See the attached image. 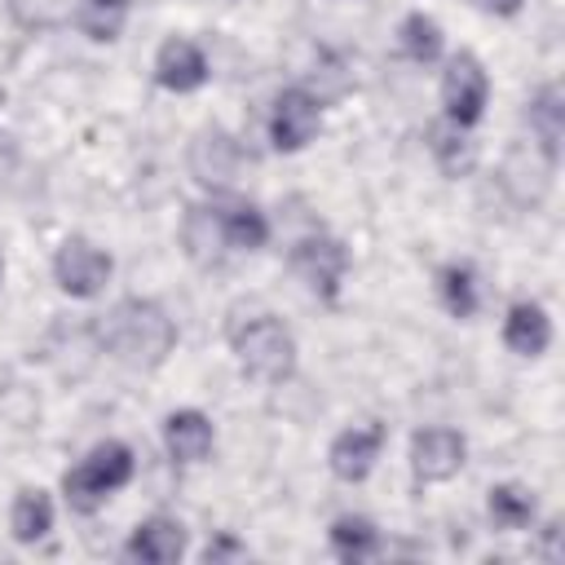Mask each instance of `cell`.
I'll list each match as a JSON object with an SVG mask.
<instances>
[{"label": "cell", "instance_id": "9a60e30c", "mask_svg": "<svg viewBox=\"0 0 565 565\" xmlns=\"http://www.w3.org/2000/svg\"><path fill=\"white\" fill-rule=\"evenodd\" d=\"M212 446H216V428H212V419L203 411L181 406V411L163 415V450H168L172 463L194 468V463H203L212 455Z\"/></svg>", "mask_w": 565, "mask_h": 565}, {"label": "cell", "instance_id": "603a6c76", "mask_svg": "<svg viewBox=\"0 0 565 565\" xmlns=\"http://www.w3.org/2000/svg\"><path fill=\"white\" fill-rule=\"evenodd\" d=\"M327 539H331V552L340 556V561H371V556H380L384 552V534H380V525L371 521V516H362V512H344V516H335L331 521V530H327Z\"/></svg>", "mask_w": 565, "mask_h": 565}, {"label": "cell", "instance_id": "f1b7e54d", "mask_svg": "<svg viewBox=\"0 0 565 565\" xmlns=\"http://www.w3.org/2000/svg\"><path fill=\"white\" fill-rule=\"evenodd\" d=\"M556 534H561V521H547V525H543V556H561Z\"/></svg>", "mask_w": 565, "mask_h": 565}, {"label": "cell", "instance_id": "2e32d148", "mask_svg": "<svg viewBox=\"0 0 565 565\" xmlns=\"http://www.w3.org/2000/svg\"><path fill=\"white\" fill-rule=\"evenodd\" d=\"M525 124H530L534 146H539L552 163H561V141H565V88H561L556 79H547V84L534 88V97L525 102Z\"/></svg>", "mask_w": 565, "mask_h": 565}, {"label": "cell", "instance_id": "9c48e42d", "mask_svg": "<svg viewBox=\"0 0 565 565\" xmlns=\"http://www.w3.org/2000/svg\"><path fill=\"white\" fill-rule=\"evenodd\" d=\"M384 441H388V424L380 419H366V424H353V428H340L327 446V468L335 481L344 486H358L371 477V468L380 463L384 455Z\"/></svg>", "mask_w": 565, "mask_h": 565}, {"label": "cell", "instance_id": "d4e9b609", "mask_svg": "<svg viewBox=\"0 0 565 565\" xmlns=\"http://www.w3.org/2000/svg\"><path fill=\"white\" fill-rule=\"evenodd\" d=\"M225 238H230V252H260L269 243V216L256 203H230Z\"/></svg>", "mask_w": 565, "mask_h": 565}, {"label": "cell", "instance_id": "7a4b0ae2", "mask_svg": "<svg viewBox=\"0 0 565 565\" xmlns=\"http://www.w3.org/2000/svg\"><path fill=\"white\" fill-rule=\"evenodd\" d=\"M225 335H230V349H234V362L243 366V375H252L260 384H287L296 375L300 349L282 318L247 313V318H234Z\"/></svg>", "mask_w": 565, "mask_h": 565}, {"label": "cell", "instance_id": "4316f807", "mask_svg": "<svg viewBox=\"0 0 565 565\" xmlns=\"http://www.w3.org/2000/svg\"><path fill=\"white\" fill-rule=\"evenodd\" d=\"M243 556H247V543H243V539H234L230 530H221V534H216V539L203 547V561H207V565H221V561H243Z\"/></svg>", "mask_w": 565, "mask_h": 565}, {"label": "cell", "instance_id": "4fadbf2b", "mask_svg": "<svg viewBox=\"0 0 565 565\" xmlns=\"http://www.w3.org/2000/svg\"><path fill=\"white\" fill-rule=\"evenodd\" d=\"M190 547V530L168 516V512H154L146 521L132 525L128 543H124V561H141V565H177Z\"/></svg>", "mask_w": 565, "mask_h": 565}, {"label": "cell", "instance_id": "277c9868", "mask_svg": "<svg viewBox=\"0 0 565 565\" xmlns=\"http://www.w3.org/2000/svg\"><path fill=\"white\" fill-rule=\"evenodd\" d=\"M287 265L309 287V296H318L322 305H335L340 287H344V274H349V247L335 234L318 230V234H305V238L291 243Z\"/></svg>", "mask_w": 565, "mask_h": 565}, {"label": "cell", "instance_id": "484cf974", "mask_svg": "<svg viewBox=\"0 0 565 565\" xmlns=\"http://www.w3.org/2000/svg\"><path fill=\"white\" fill-rule=\"evenodd\" d=\"M13 26L31 31V35H44V31H57L71 22V0H4Z\"/></svg>", "mask_w": 565, "mask_h": 565}, {"label": "cell", "instance_id": "ac0fdd59", "mask_svg": "<svg viewBox=\"0 0 565 565\" xmlns=\"http://www.w3.org/2000/svg\"><path fill=\"white\" fill-rule=\"evenodd\" d=\"M424 141H428V154H433V163L446 181H459L477 168V141L468 137V128H459L450 119H437V124H428Z\"/></svg>", "mask_w": 565, "mask_h": 565}, {"label": "cell", "instance_id": "8992f818", "mask_svg": "<svg viewBox=\"0 0 565 565\" xmlns=\"http://www.w3.org/2000/svg\"><path fill=\"white\" fill-rule=\"evenodd\" d=\"M322 128V102L313 88L291 84L282 93H274L269 102V119H265V137L278 154H300Z\"/></svg>", "mask_w": 565, "mask_h": 565}, {"label": "cell", "instance_id": "4dcf8cb0", "mask_svg": "<svg viewBox=\"0 0 565 565\" xmlns=\"http://www.w3.org/2000/svg\"><path fill=\"white\" fill-rule=\"evenodd\" d=\"M0 102H4V93H0Z\"/></svg>", "mask_w": 565, "mask_h": 565}, {"label": "cell", "instance_id": "44dd1931", "mask_svg": "<svg viewBox=\"0 0 565 565\" xmlns=\"http://www.w3.org/2000/svg\"><path fill=\"white\" fill-rule=\"evenodd\" d=\"M397 53H402L406 62H415V66L441 62V57H446V31H441V22H437L433 13H424V9L406 13V18L397 22Z\"/></svg>", "mask_w": 565, "mask_h": 565}, {"label": "cell", "instance_id": "cb8c5ba5", "mask_svg": "<svg viewBox=\"0 0 565 565\" xmlns=\"http://www.w3.org/2000/svg\"><path fill=\"white\" fill-rule=\"evenodd\" d=\"M132 0H75L71 18L79 26V35H88L93 44H115L128 26Z\"/></svg>", "mask_w": 565, "mask_h": 565}, {"label": "cell", "instance_id": "d6986e66", "mask_svg": "<svg viewBox=\"0 0 565 565\" xmlns=\"http://www.w3.org/2000/svg\"><path fill=\"white\" fill-rule=\"evenodd\" d=\"M486 516H490L494 530L516 534V530H530V525H534L539 499H534V490L521 486V481H499V486L486 490Z\"/></svg>", "mask_w": 565, "mask_h": 565}, {"label": "cell", "instance_id": "8fae6325", "mask_svg": "<svg viewBox=\"0 0 565 565\" xmlns=\"http://www.w3.org/2000/svg\"><path fill=\"white\" fill-rule=\"evenodd\" d=\"M552 177H556V163L530 141V146H512L499 163V185L508 190V199L516 207H539L552 190Z\"/></svg>", "mask_w": 565, "mask_h": 565}, {"label": "cell", "instance_id": "e0dca14e", "mask_svg": "<svg viewBox=\"0 0 565 565\" xmlns=\"http://www.w3.org/2000/svg\"><path fill=\"white\" fill-rule=\"evenodd\" d=\"M503 344L516 358H543L552 344V318L539 300H512L503 313Z\"/></svg>", "mask_w": 565, "mask_h": 565}, {"label": "cell", "instance_id": "f546056e", "mask_svg": "<svg viewBox=\"0 0 565 565\" xmlns=\"http://www.w3.org/2000/svg\"><path fill=\"white\" fill-rule=\"evenodd\" d=\"M0 282H4V256H0Z\"/></svg>", "mask_w": 565, "mask_h": 565}, {"label": "cell", "instance_id": "7c38bea8", "mask_svg": "<svg viewBox=\"0 0 565 565\" xmlns=\"http://www.w3.org/2000/svg\"><path fill=\"white\" fill-rule=\"evenodd\" d=\"M181 252L199 269H216L230 260V238H225V207L221 203H190L181 216Z\"/></svg>", "mask_w": 565, "mask_h": 565}, {"label": "cell", "instance_id": "7402d4cb", "mask_svg": "<svg viewBox=\"0 0 565 565\" xmlns=\"http://www.w3.org/2000/svg\"><path fill=\"white\" fill-rule=\"evenodd\" d=\"M437 300L459 322H468L481 309V278H477L472 260H446L437 269Z\"/></svg>", "mask_w": 565, "mask_h": 565}, {"label": "cell", "instance_id": "3957f363", "mask_svg": "<svg viewBox=\"0 0 565 565\" xmlns=\"http://www.w3.org/2000/svg\"><path fill=\"white\" fill-rule=\"evenodd\" d=\"M137 472V455L128 441H97L75 468L62 472V499L75 516H93L106 508L110 494H119Z\"/></svg>", "mask_w": 565, "mask_h": 565}, {"label": "cell", "instance_id": "83f0119b", "mask_svg": "<svg viewBox=\"0 0 565 565\" xmlns=\"http://www.w3.org/2000/svg\"><path fill=\"white\" fill-rule=\"evenodd\" d=\"M481 13H490V18H516L521 9H525V0H472Z\"/></svg>", "mask_w": 565, "mask_h": 565}, {"label": "cell", "instance_id": "ffe728a7", "mask_svg": "<svg viewBox=\"0 0 565 565\" xmlns=\"http://www.w3.org/2000/svg\"><path fill=\"white\" fill-rule=\"evenodd\" d=\"M53 521H57V508H53V494H49V490L22 486V490L13 494V503H9V534H13L18 543H40V539H49Z\"/></svg>", "mask_w": 565, "mask_h": 565}, {"label": "cell", "instance_id": "ba28073f", "mask_svg": "<svg viewBox=\"0 0 565 565\" xmlns=\"http://www.w3.org/2000/svg\"><path fill=\"white\" fill-rule=\"evenodd\" d=\"M185 163H190V177L212 190V194H225L234 190L238 172H243V146L234 132H225L221 124H203L190 146H185Z\"/></svg>", "mask_w": 565, "mask_h": 565}, {"label": "cell", "instance_id": "5b68a950", "mask_svg": "<svg viewBox=\"0 0 565 565\" xmlns=\"http://www.w3.org/2000/svg\"><path fill=\"white\" fill-rule=\"evenodd\" d=\"M486 106H490V75L481 66V57L468 49L450 53L446 71H441V119H450L459 128H477Z\"/></svg>", "mask_w": 565, "mask_h": 565}, {"label": "cell", "instance_id": "52a82bcc", "mask_svg": "<svg viewBox=\"0 0 565 565\" xmlns=\"http://www.w3.org/2000/svg\"><path fill=\"white\" fill-rule=\"evenodd\" d=\"M110 274H115L110 252H102V247H97L93 238H84V234L62 238L57 252H53V282H57L71 300H93V296H102L106 282H110Z\"/></svg>", "mask_w": 565, "mask_h": 565}, {"label": "cell", "instance_id": "5bb4252c", "mask_svg": "<svg viewBox=\"0 0 565 565\" xmlns=\"http://www.w3.org/2000/svg\"><path fill=\"white\" fill-rule=\"evenodd\" d=\"M212 66H207V53L185 40V35H168L159 49H154V84L168 88V93H199L207 84Z\"/></svg>", "mask_w": 565, "mask_h": 565}, {"label": "cell", "instance_id": "30bf717a", "mask_svg": "<svg viewBox=\"0 0 565 565\" xmlns=\"http://www.w3.org/2000/svg\"><path fill=\"white\" fill-rule=\"evenodd\" d=\"M468 459V441L459 428H446V424H433V428H419L411 437V472L415 481L424 486H437V481H450L459 477Z\"/></svg>", "mask_w": 565, "mask_h": 565}, {"label": "cell", "instance_id": "6da1fadb", "mask_svg": "<svg viewBox=\"0 0 565 565\" xmlns=\"http://www.w3.org/2000/svg\"><path fill=\"white\" fill-rule=\"evenodd\" d=\"M97 340L115 362H124L132 371H154L177 349V322L168 318V309L159 300L124 296L97 322Z\"/></svg>", "mask_w": 565, "mask_h": 565}]
</instances>
